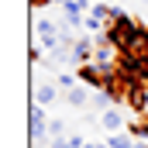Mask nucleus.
<instances>
[{
    "label": "nucleus",
    "mask_w": 148,
    "mask_h": 148,
    "mask_svg": "<svg viewBox=\"0 0 148 148\" xmlns=\"http://www.w3.org/2000/svg\"><path fill=\"white\" fill-rule=\"evenodd\" d=\"M141 28H145L141 21H134L131 14H124V10H121V14H117V17L110 21V28H107V38L114 41V48L124 55V52H127V45L134 41V35H138Z\"/></svg>",
    "instance_id": "obj_1"
},
{
    "label": "nucleus",
    "mask_w": 148,
    "mask_h": 148,
    "mask_svg": "<svg viewBox=\"0 0 148 148\" xmlns=\"http://www.w3.org/2000/svg\"><path fill=\"white\" fill-rule=\"evenodd\" d=\"M76 76H79V83H83V86H90L93 93H103V83H107V69H103V66L86 62V66H79V69H76Z\"/></svg>",
    "instance_id": "obj_2"
},
{
    "label": "nucleus",
    "mask_w": 148,
    "mask_h": 148,
    "mask_svg": "<svg viewBox=\"0 0 148 148\" xmlns=\"http://www.w3.org/2000/svg\"><path fill=\"white\" fill-rule=\"evenodd\" d=\"M48 127H52V121L45 117V107H31V114H28V138L31 141H45V138H52L48 134Z\"/></svg>",
    "instance_id": "obj_3"
},
{
    "label": "nucleus",
    "mask_w": 148,
    "mask_h": 148,
    "mask_svg": "<svg viewBox=\"0 0 148 148\" xmlns=\"http://www.w3.org/2000/svg\"><path fill=\"white\" fill-rule=\"evenodd\" d=\"M100 127L107 134H121L124 131V114H121V107H107V110L100 114Z\"/></svg>",
    "instance_id": "obj_4"
},
{
    "label": "nucleus",
    "mask_w": 148,
    "mask_h": 148,
    "mask_svg": "<svg viewBox=\"0 0 148 148\" xmlns=\"http://www.w3.org/2000/svg\"><path fill=\"white\" fill-rule=\"evenodd\" d=\"M59 93H62L59 83H48V79H45V83L35 86V103H38V107H52V103L59 100Z\"/></svg>",
    "instance_id": "obj_5"
},
{
    "label": "nucleus",
    "mask_w": 148,
    "mask_h": 148,
    "mask_svg": "<svg viewBox=\"0 0 148 148\" xmlns=\"http://www.w3.org/2000/svg\"><path fill=\"white\" fill-rule=\"evenodd\" d=\"M124 103H127L134 114H148V90H145V86H131Z\"/></svg>",
    "instance_id": "obj_6"
},
{
    "label": "nucleus",
    "mask_w": 148,
    "mask_h": 148,
    "mask_svg": "<svg viewBox=\"0 0 148 148\" xmlns=\"http://www.w3.org/2000/svg\"><path fill=\"white\" fill-rule=\"evenodd\" d=\"M93 48H97V45H93L90 38H79V41L73 45V59L79 62V66H86V62H93V59H97V52H93Z\"/></svg>",
    "instance_id": "obj_7"
},
{
    "label": "nucleus",
    "mask_w": 148,
    "mask_h": 148,
    "mask_svg": "<svg viewBox=\"0 0 148 148\" xmlns=\"http://www.w3.org/2000/svg\"><path fill=\"white\" fill-rule=\"evenodd\" d=\"M62 97H66V103H73V107H86L97 93H93L90 86H83V83H79V86H73V90H69V93H62Z\"/></svg>",
    "instance_id": "obj_8"
},
{
    "label": "nucleus",
    "mask_w": 148,
    "mask_h": 148,
    "mask_svg": "<svg viewBox=\"0 0 148 148\" xmlns=\"http://www.w3.org/2000/svg\"><path fill=\"white\" fill-rule=\"evenodd\" d=\"M124 55H131V59H148V28H141V31L134 35V41L127 45Z\"/></svg>",
    "instance_id": "obj_9"
},
{
    "label": "nucleus",
    "mask_w": 148,
    "mask_h": 148,
    "mask_svg": "<svg viewBox=\"0 0 148 148\" xmlns=\"http://www.w3.org/2000/svg\"><path fill=\"white\" fill-rule=\"evenodd\" d=\"M55 83H59L62 93H69L73 86H79V76H76V73H59V76H55Z\"/></svg>",
    "instance_id": "obj_10"
},
{
    "label": "nucleus",
    "mask_w": 148,
    "mask_h": 148,
    "mask_svg": "<svg viewBox=\"0 0 148 148\" xmlns=\"http://www.w3.org/2000/svg\"><path fill=\"white\" fill-rule=\"evenodd\" d=\"M48 134H52V141H55V138H66V124H62V121H52Z\"/></svg>",
    "instance_id": "obj_11"
},
{
    "label": "nucleus",
    "mask_w": 148,
    "mask_h": 148,
    "mask_svg": "<svg viewBox=\"0 0 148 148\" xmlns=\"http://www.w3.org/2000/svg\"><path fill=\"white\" fill-rule=\"evenodd\" d=\"M38 35L45 38V35H55V21H45V17H41V21H38Z\"/></svg>",
    "instance_id": "obj_12"
},
{
    "label": "nucleus",
    "mask_w": 148,
    "mask_h": 148,
    "mask_svg": "<svg viewBox=\"0 0 148 148\" xmlns=\"http://www.w3.org/2000/svg\"><path fill=\"white\" fill-rule=\"evenodd\" d=\"M28 59H31V66H35L38 59H41V48H38V45H35V48H31V52H28Z\"/></svg>",
    "instance_id": "obj_13"
},
{
    "label": "nucleus",
    "mask_w": 148,
    "mask_h": 148,
    "mask_svg": "<svg viewBox=\"0 0 148 148\" xmlns=\"http://www.w3.org/2000/svg\"><path fill=\"white\" fill-rule=\"evenodd\" d=\"M83 148H110V145H107V141H86Z\"/></svg>",
    "instance_id": "obj_14"
},
{
    "label": "nucleus",
    "mask_w": 148,
    "mask_h": 148,
    "mask_svg": "<svg viewBox=\"0 0 148 148\" xmlns=\"http://www.w3.org/2000/svg\"><path fill=\"white\" fill-rule=\"evenodd\" d=\"M48 3H55V0H31V7H35V10H38V7H48Z\"/></svg>",
    "instance_id": "obj_15"
},
{
    "label": "nucleus",
    "mask_w": 148,
    "mask_h": 148,
    "mask_svg": "<svg viewBox=\"0 0 148 148\" xmlns=\"http://www.w3.org/2000/svg\"><path fill=\"white\" fill-rule=\"evenodd\" d=\"M138 148H148V141H138Z\"/></svg>",
    "instance_id": "obj_16"
},
{
    "label": "nucleus",
    "mask_w": 148,
    "mask_h": 148,
    "mask_svg": "<svg viewBox=\"0 0 148 148\" xmlns=\"http://www.w3.org/2000/svg\"><path fill=\"white\" fill-rule=\"evenodd\" d=\"M145 3H148V0H145Z\"/></svg>",
    "instance_id": "obj_17"
}]
</instances>
